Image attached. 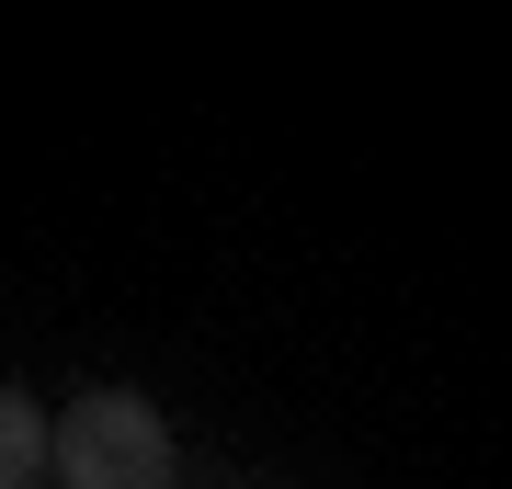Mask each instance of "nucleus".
<instances>
[{
	"label": "nucleus",
	"instance_id": "2",
	"mask_svg": "<svg viewBox=\"0 0 512 489\" xmlns=\"http://www.w3.org/2000/svg\"><path fill=\"white\" fill-rule=\"evenodd\" d=\"M46 455H57V444H46V410L0 387V489H23V478L46 467Z\"/></svg>",
	"mask_w": 512,
	"mask_h": 489
},
{
	"label": "nucleus",
	"instance_id": "1",
	"mask_svg": "<svg viewBox=\"0 0 512 489\" xmlns=\"http://www.w3.org/2000/svg\"><path fill=\"white\" fill-rule=\"evenodd\" d=\"M57 478H69V489H171V433H160V410L126 399V387L69 399V421H57Z\"/></svg>",
	"mask_w": 512,
	"mask_h": 489
}]
</instances>
